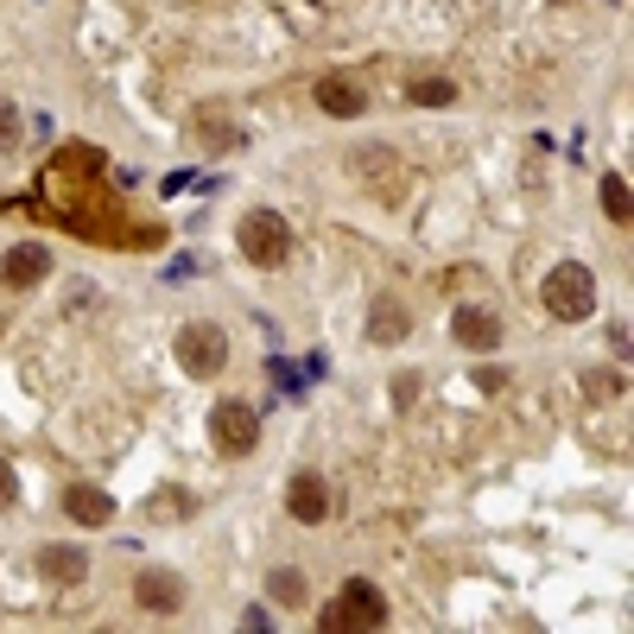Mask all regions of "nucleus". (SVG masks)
I'll list each match as a JSON object with an SVG mask.
<instances>
[{
  "mask_svg": "<svg viewBox=\"0 0 634 634\" xmlns=\"http://www.w3.org/2000/svg\"><path fill=\"white\" fill-rule=\"evenodd\" d=\"M406 336H412V311H406L400 299H375V304H368V343L387 350V343H406Z\"/></svg>",
  "mask_w": 634,
  "mask_h": 634,
  "instance_id": "obj_12",
  "label": "nucleus"
},
{
  "mask_svg": "<svg viewBox=\"0 0 634 634\" xmlns=\"http://www.w3.org/2000/svg\"><path fill=\"white\" fill-rule=\"evenodd\" d=\"M394 400H400V406L419 400V375H394Z\"/></svg>",
  "mask_w": 634,
  "mask_h": 634,
  "instance_id": "obj_21",
  "label": "nucleus"
},
{
  "mask_svg": "<svg viewBox=\"0 0 634 634\" xmlns=\"http://www.w3.org/2000/svg\"><path fill=\"white\" fill-rule=\"evenodd\" d=\"M311 101H318L324 115H336V121H355V115H368V89H362L350 71H324L318 83H311Z\"/></svg>",
  "mask_w": 634,
  "mask_h": 634,
  "instance_id": "obj_6",
  "label": "nucleus"
},
{
  "mask_svg": "<svg viewBox=\"0 0 634 634\" xmlns=\"http://www.w3.org/2000/svg\"><path fill=\"white\" fill-rule=\"evenodd\" d=\"M318 628H324V634H350V628L375 634V628H387V597H380V583L350 578L336 597H330L324 615H318Z\"/></svg>",
  "mask_w": 634,
  "mask_h": 634,
  "instance_id": "obj_1",
  "label": "nucleus"
},
{
  "mask_svg": "<svg viewBox=\"0 0 634 634\" xmlns=\"http://www.w3.org/2000/svg\"><path fill=\"white\" fill-rule=\"evenodd\" d=\"M267 597H273V603H286V609H299L304 603V571L273 565V571H267Z\"/></svg>",
  "mask_w": 634,
  "mask_h": 634,
  "instance_id": "obj_15",
  "label": "nucleus"
},
{
  "mask_svg": "<svg viewBox=\"0 0 634 634\" xmlns=\"http://www.w3.org/2000/svg\"><path fill=\"white\" fill-rule=\"evenodd\" d=\"M172 355H178V368L191 380H216L228 368V336L223 324H184L172 336Z\"/></svg>",
  "mask_w": 634,
  "mask_h": 634,
  "instance_id": "obj_4",
  "label": "nucleus"
},
{
  "mask_svg": "<svg viewBox=\"0 0 634 634\" xmlns=\"http://www.w3.org/2000/svg\"><path fill=\"white\" fill-rule=\"evenodd\" d=\"M197 133L209 140V147H228V152H235V147H248V127L223 121V115H203V121H197Z\"/></svg>",
  "mask_w": 634,
  "mask_h": 634,
  "instance_id": "obj_17",
  "label": "nucleus"
},
{
  "mask_svg": "<svg viewBox=\"0 0 634 634\" xmlns=\"http://www.w3.org/2000/svg\"><path fill=\"white\" fill-rule=\"evenodd\" d=\"M133 603L147 609V615H178V609H184V578L152 565V571L133 578Z\"/></svg>",
  "mask_w": 634,
  "mask_h": 634,
  "instance_id": "obj_8",
  "label": "nucleus"
},
{
  "mask_svg": "<svg viewBox=\"0 0 634 634\" xmlns=\"http://www.w3.org/2000/svg\"><path fill=\"white\" fill-rule=\"evenodd\" d=\"M539 304L552 311L558 324H583V318L597 311V279H590V267H583V260H558L552 273H546V286H539Z\"/></svg>",
  "mask_w": 634,
  "mask_h": 634,
  "instance_id": "obj_3",
  "label": "nucleus"
},
{
  "mask_svg": "<svg viewBox=\"0 0 634 634\" xmlns=\"http://www.w3.org/2000/svg\"><path fill=\"white\" fill-rule=\"evenodd\" d=\"M502 380H507L502 368H476V387H482V394H495V387H502Z\"/></svg>",
  "mask_w": 634,
  "mask_h": 634,
  "instance_id": "obj_25",
  "label": "nucleus"
},
{
  "mask_svg": "<svg viewBox=\"0 0 634 634\" xmlns=\"http://www.w3.org/2000/svg\"><path fill=\"white\" fill-rule=\"evenodd\" d=\"M209 444L223 456H254V444H260V406H248V400L209 406Z\"/></svg>",
  "mask_w": 634,
  "mask_h": 634,
  "instance_id": "obj_5",
  "label": "nucleus"
},
{
  "mask_svg": "<svg viewBox=\"0 0 634 634\" xmlns=\"http://www.w3.org/2000/svg\"><path fill=\"white\" fill-rule=\"evenodd\" d=\"M45 273H51V248H39V241H20V248H7V260H0V279L13 292H32Z\"/></svg>",
  "mask_w": 634,
  "mask_h": 634,
  "instance_id": "obj_10",
  "label": "nucleus"
},
{
  "mask_svg": "<svg viewBox=\"0 0 634 634\" xmlns=\"http://www.w3.org/2000/svg\"><path fill=\"white\" fill-rule=\"evenodd\" d=\"M64 514H71L76 527H108L115 520V495L96 488V482H71L64 488Z\"/></svg>",
  "mask_w": 634,
  "mask_h": 634,
  "instance_id": "obj_11",
  "label": "nucleus"
},
{
  "mask_svg": "<svg viewBox=\"0 0 634 634\" xmlns=\"http://www.w3.org/2000/svg\"><path fill=\"white\" fill-rule=\"evenodd\" d=\"M235 241H241V260L260 267V273H279L292 260V228H286L279 209H248L241 228H235Z\"/></svg>",
  "mask_w": 634,
  "mask_h": 634,
  "instance_id": "obj_2",
  "label": "nucleus"
},
{
  "mask_svg": "<svg viewBox=\"0 0 634 634\" xmlns=\"http://www.w3.org/2000/svg\"><path fill=\"white\" fill-rule=\"evenodd\" d=\"M451 336L456 343H463V350H476V355H495L502 350V318H495V311H488V304H456L451 311Z\"/></svg>",
  "mask_w": 634,
  "mask_h": 634,
  "instance_id": "obj_7",
  "label": "nucleus"
},
{
  "mask_svg": "<svg viewBox=\"0 0 634 634\" xmlns=\"http://www.w3.org/2000/svg\"><path fill=\"white\" fill-rule=\"evenodd\" d=\"M191 184H197V178H191V172H172V178H165V184H159V191H165V197H178V191H191Z\"/></svg>",
  "mask_w": 634,
  "mask_h": 634,
  "instance_id": "obj_24",
  "label": "nucleus"
},
{
  "mask_svg": "<svg viewBox=\"0 0 634 634\" xmlns=\"http://www.w3.org/2000/svg\"><path fill=\"white\" fill-rule=\"evenodd\" d=\"M583 387H590V394H622V375H590Z\"/></svg>",
  "mask_w": 634,
  "mask_h": 634,
  "instance_id": "obj_23",
  "label": "nucleus"
},
{
  "mask_svg": "<svg viewBox=\"0 0 634 634\" xmlns=\"http://www.w3.org/2000/svg\"><path fill=\"white\" fill-rule=\"evenodd\" d=\"M20 507V476H13V456H0V514Z\"/></svg>",
  "mask_w": 634,
  "mask_h": 634,
  "instance_id": "obj_20",
  "label": "nucleus"
},
{
  "mask_svg": "<svg viewBox=\"0 0 634 634\" xmlns=\"http://www.w3.org/2000/svg\"><path fill=\"white\" fill-rule=\"evenodd\" d=\"M406 101H419V108H451L456 83L451 76H406Z\"/></svg>",
  "mask_w": 634,
  "mask_h": 634,
  "instance_id": "obj_14",
  "label": "nucleus"
},
{
  "mask_svg": "<svg viewBox=\"0 0 634 634\" xmlns=\"http://www.w3.org/2000/svg\"><path fill=\"white\" fill-rule=\"evenodd\" d=\"M241 628H248V634H267V628H273V615H267V609H248V615H241Z\"/></svg>",
  "mask_w": 634,
  "mask_h": 634,
  "instance_id": "obj_22",
  "label": "nucleus"
},
{
  "mask_svg": "<svg viewBox=\"0 0 634 634\" xmlns=\"http://www.w3.org/2000/svg\"><path fill=\"white\" fill-rule=\"evenodd\" d=\"M39 571L51 583H83L89 578V552L83 546H39Z\"/></svg>",
  "mask_w": 634,
  "mask_h": 634,
  "instance_id": "obj_13",
  "label": "nucleus"
},
{
  "mask_svg": "<svg viewBox=\"0 0 634 634\" xmlns=\"http://www.w3.org/2000/svg\"><path fill=\"white\" fill-rule=\"evenodd\" d=\"M286 514H292V520H304V527L330 520V482L318 476V470H299V476H292V488H286Z\"/></svg>",
  "mask_w": 634,
  "mask_h": 634,
  "instance_id": "obj_9",
  "label": "nucleus"
},
{
  "mask_svg": "<svg viewBox=\"0 0 634 634\" xmlns=\"http://www.w3.org/2000/svg\"><path fill=\"white\" fill-rule=\"evenodd\" d=\"M603 216H609V223H622V228H628V216H634L628 178H622V172H609V178H603Z\"/></svg>",
  "mask_w": 634,
  "mask_h": 634,
  "instance_id": "obj_16",
  "label": "nucleus"
},
{
  "mask_svg": "<svg viewBox=\"0 0 634 634\" xmlns=\"http://www.w3.org/2000/svg\"><path fill=\"white\" fill-rule=\"evenodd\" d=\"M184 502H191L184 488H159V495H147V514L152 520H184Z\"/></svg>",
  "mask_w": 634,
  "mask_h": 634,
  "instance_id": "obj_18",
  "label": "nucleus"
},
{
  "mask_svg": "<svg viewBox=\"0 0 634 634\" xmlns=\"http://www.w3.org/2000/svg\"><path fill=\"white\" fill-rule=\"evenodd\" d=\"M13 147H20V101L0 96V152H13Z\"/></svg>",
  "mask_w": 634,
  "mask_h": 634,
  "instance_id": "obj_19",
  "label": "nucleus"
}]
</instances>
